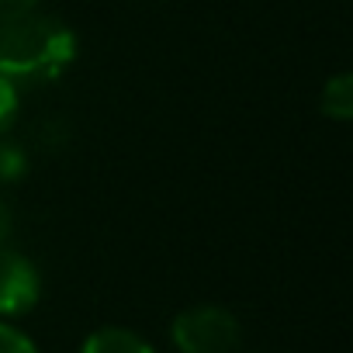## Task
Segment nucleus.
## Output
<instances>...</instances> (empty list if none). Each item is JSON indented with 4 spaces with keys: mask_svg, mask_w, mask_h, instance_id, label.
I'll use <instances>...</instances> for the list:
<instances>
[{
    "mask_svg": "<svg viewBox=\"0 0 353 353\" xmlns=\"http://www.w3.org/2000/svg\"><path fill=\"white\" fill-rule=\"evenodd\" d=\"M80 42L56 14H25L0 25V77L21 87H46L66 77L77 63Z\"/></svg>",
    "mask_w": 353,
    "mask_h": 353,
    "instance_id": "obj_1",
    "label": "nucleus"
},
{
    "mask_svg": "<svg viewBox=\"0 0 353 353\" xmlns=\"http://www.w3.org/2000/svg\"><path fill=\"white\" fill-rule=\"evenodd\" d=\"M170 339L181 353H232L243 339V325L222 305H194L173 319Z\"/></svg>",
    "mask_w": 353,
    "mask_h": 353,
    "instance_id": "obj_2",
    "label": "nucleus"
},
{
    "mask_svg": "<svg viewBox=\"0 0 353 353\" xmlns=\"http://www.w3.org/2000/svg\"><path fill=\"white\" fill-rule=\"evenodd\" d=\"M42 298V274L39 267L18 253L0 246V319L28 315Z\"/></svg>",
    "mask_w": 353,
    "mask_h": 353,
    "instance_id": "obj_3",
    "label": "nucleus"
},
{
    "mask_svg": "<svg viewBox=\"0 0 353 353\" xmlns=\"http://www.w3.org/2000/svg\"><path fill=\"white\" fill-rule=\"evenodd\" d=\"M80 353H152V346H149L139 332H132V329L104 325V329H94V332L83 339Z\"/></svg>",
    "mask_w": 353,
    "mask_h": 353,
    "instance_id": "obj_4",
    "label": "nucleus"
},
{
    "mask_svg": "<svg viewBox=\"0 0 353 353\" xmlns=\"http://www.w3.org/2000/svg\"><path fill=\"white\" fill-rule=\"evenodd\" d=\"M322 114L332 121H350L353 118V77L336 73L322 87Z\"/></svg>",
    "mask_w": 353,
    "mask_h": 353,
    "instance_id": "obj_5",
    "label": "nucleus"
},
{
    "mask_svg": "<svg viewBox=\"0 0 353 353\" xmlns=\"http://www.w3.org/2000/svg\"><path fill=\"white\" fill-rule=\"evenodd\" d=\"M28 173V152L21 142L0 135V184H14Z\"/></svg>",
    "mask_w": 353,
    "mask_h": 353,
    "instance_id": "obj_6",
    "label": "nucleus"
},
{
    "mask_svg": "<svg viewBox=\"0 0 353 353\" xmlns=\"http://www.w3.org/2000/svg\"><path fill=\"white\" fill-rule=\"evenodd\" d=\"M18 108H21V90L0 77V135H8L11 125L18 121Z\"/></svg>",
    "mask_w": 353,
    "mask_h": 353,
    "instance_id": "obj_7",
    "label": "nucleus"
},
{
    "mask_svg": "<svg viewBox=\"0 0 353 353\" xmlns=\"http://www.w3.org/2000/svg\"><path fill=\"white\" fill-rule=\"evenodd\" d=\"M0 353H39V350L21 329L0 322Z\"/></svg>",
    "mask_w": 353,
    "mask_h": 353,
    "instance_id": "obj_8",
    "label": "nucleus"
},
{
    "mask_svg": "<svg viewBox=\"0 0 353 353\" xmlns=\"http://www.w3.org/2000/svg\"><path fill=\"white\" fill-rule=\"evenodd\" d=\"M35 8H39V0H0V25L14 21V18H25Z\"/></svg>",
    "mask_w": 353,
    "mask_h": 353,
    "instance_id": "obj_9",
    "label": "nucleus"
},
{
    "mask_svg": "<svg viewBox=\"0 0 353 353\" xmlns=\"http://www.w3.org/2000/svg\"><path fill=\"white\" fill-rule=\"evenodd\" d=\"M11 229H14V215H11L8 201L0 198V246H4V243L11 239Z\"/></svg>",
    "mask_w": 353,
    "mask_h": 353,
    "instance_id": "obj_10",
    "label": "nucleus"
}]
</instances>
